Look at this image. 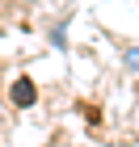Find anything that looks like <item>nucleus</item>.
<instances>
[{
	"mask_svg": "<svg viewBox=\"0 0 139 147\" xmlns=\"http://www.w3.org/2000/svg\"><path fill=\"white\" fill-rule=\"evenodd\" d=\"M9 101L17 105V109H30V105L38 101V84H34L30 76H17V80L9 84Z\"/></svg>",
	"mask_w": 139,
	"mask_h": 147,
	"instance_id": "obj_1",
	"label": "nucleus"
},
{
	"mask_svg": "<svg viewBox=\"0 0 139 147\" xmlns=\"http://www.w3.org/2000/svg\"><path fill=\"white\" fill-rule=\"evenodd\" d=\"M51 46H55V51H63V46H68V21L51 25Z\"/></svg>",
	"mask_w": 139,
	"mask_h": 147,
	"instance_id": "obj_2",
	"label": "nucleus"
},
{
	"mask_svg": "<svg viewBox=\"0 0 139 147\" xmlns=\"http://www.w3.org/2000/svg\"><path fill=\"white\" fill-rule=\"evenodd\" d=\"M122 67H127V71H135V76H139V42L122 51Z\"/></svg>",
	"mask_w": 139,
	"mask_h": 147,
	"instance_id": "obj_3",
	"label": "nucleus"
},
{
	"mask_svg": "<svg viewBox=\"0 0 139 147\" xmlns=\"http://www.w3.org/2000/svg\"><path fill=\"white\" fill-rule=\"evenodd\" d=\"M30 4H42V0H30Z\"/></svg>",
	"mask_w": 139,
	"mask_h": 147,
	"instance_id": "obj_4",
	"label": "nucleus"
}]
</instances>
